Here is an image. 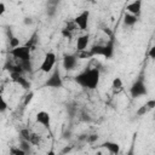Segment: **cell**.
<instances>
[{
	"mask_svg": "<svg viewBox=\"0 0 155 155\" xmlns=\"http://www.w3.org/2000/svg\"><path fill=\"white\" fill-rule=\"evenodd\" d=\"M33 97H34V92H29V93L25 96V98H24V105H28V104L31 102Z\"/></svg>",
	"mask_w": 155,
	"mask_h": 155,
	"instance_id": "cell-23",
	"label": "cell"
},
{
	"mask_svg": "<svg viewBox=\"0 0 155 155\" xmlns=\"http://www.w3.org/2000/svg\"><path fill=\"white\" fill-rule=\"evenodd\" d=\"M10 78H11V80H12L15 84L19 85L22 88H24V90H30L31 84H30V81H29L23 74H16V73H13V74H10Z\"/></svg>",
	"mask_w": 155,
	"mask_h": 155,
	"instance_id": "cell-8",
	"label": "cell"
},
{
	"mask_svg": "<svg viewBox=\"0 0 155 155\" xmlns=\"http://www.w3.org/2000/svg\"><path fill=\"white\" fill-rule=\"evenodd\" d=\"M74 81L85 90H96L101 81V70L98 68H87L79 73Z\"/></svg>",
	"mask_w": 155,
	"mask_h": 155,
	"instance_id": "cell-1",
	"label": "cell"
},
{
	"mask_svg": "<svg viewBox=\"0 0 155 155\" xmlns=\"http://www.w3.org/2000/svg\"><path fill=\"white\" fill-rule=\"evenodd\" d=\"M127 155H134V154H133V149H131V150L128 151V154H127Z\"/></svg>",
	"mask_w": 155,
	"mask_h": 155,
	"instance_id": "cell-28",
	"label": "cell"
},
{
	"mask_svg": "<svg viewBox=\"0 0 155 155\" xmlns=\"http://www.w3.org/2000/svg\"><path fill=\"white\" fill-rule=\"evenodd\" d=\"M144 105L148 108V110H153V109L155 108V99H153V98H151V99H148Z\"/></svg>",
	"mask_w": 155,
	"mask_h": 155,
	"instance_id": "cell-22",
	"label": "cell"
},
{
	"mask_svg": "<svg viewBox=\"0 0 155 155\" xmlns=\"http://www.w3.org/2000/svg\"><path fill=\"white\" fill-rule=\"evenodd\" d=\"M46 155H56V151H54V150H52V149H51V150H48V151H47V153H46Z\"/></svg>",
	"mask_w": 155,
	"mask_h": 155,
	"instance_id": "cell-27",
	"label": "cell"
},
{
	"mask_svg": "<svg viewBox=\"0 0 155 155\" xmlns=\"http://www.w3.org/2000/svg\"><path fill=\"white\" fill-rule=\"evenodd\" d=\"M56 62H57V56L54 52L52 51H48L45 53L44 58H42V62L39 67V70L41 73H45V74H48L51 73L53 69H54V65H56Z\"/></svg>",
	"mask_w": 155,
	"mask_h": 155,
	"instance_id": "cell-4",
	"label": "cell"
},
{
	"mask_svg": "<svg viewBox=\"0 0 155 155\" xmlns=\"http://www.w3.org/2000/svg\"><path fill=\"white\" fill-rule=\"evenodd\" d=\"M86 140H87V143H94V142H97L98 140V134H96V133H93V134H88L87 137H86Z\"/></svg>",
	"mask_w": 155,
	"mask_h": 155,
	"instance_id": "cell-21",
	"label": "cell"
},
{
	"mask_svg": "<svg viewBox=\"0 0 155 155\" xmlns=\"http://www.w3.org/2000/svg\"><path fill=\"white\" fill-rule=\"evenodd\" d=\"M78 57L76 54H64L63 61H62V65L65 70H74L78 65Z\"/></svg>",
	"mask_w": 155,
	"mask_h": 155,
	"instance_id": "cell-9",
	"label": "cell"
},
{
	"mask_svg": "<svg viewBox=\"0 0 155 155\" xmlns=\"http://www.w3.org/2000/svg\"><path fill=\"white\" fill-rule=\"evenodd\" d=\"M5 12H6V6H5V4H4V2H1V1H0V16H2Z\"/></svg>",
	"mask_w": 155,
	"mask_h": 155,
	"instance_id": "cell-25",
	"label": "cell"
},
{
	"mask_svg": "<svg viewBox=\"0 0 155 155\" xmlns=\"http://www.w3.org/2000/svg\"><path fill=\"white\" fill-rule=\"evenodd\" d=\"M137 22H138V17H136L133 15H130L127 12L124 15V24L126 27H133Z\"/></svg>",
	"mask_w": 155,
	"mask_h": 155,
	"instance_id": "cell-14",
	"label": "cell"
},
{
	"mask_svg": "<svg viewBox=\"0 0 155 155\" xmlns=\"http://www.w3.org/2000/svg\"><path fill=\"white\" fill-rule=\"evenodd\" d=\"M90 16L91 12L90 10H82L79 15L75 16V18L73 19V23L75 24L76 28H79L80 30L85 31L88 29V23H90Z\"/></svg>",
	"mask_w": 155,
	"mask_h": 155,
	"instance_id": "cell-6",
	"label": "cell"
},
{
	"mask_svg": "<svg viewBox=\"0 0 155 155\" xmlns=\"http://www.w3.org/2000/svg\"><path fill=\"white\" fill-rule=\"evenodd\" d=\"M10 54L18 61V63L31 61V48L27 45H19L16 48L10 50Z\"/></svg>",
	"mask_w": 155,
	"mask_h": 155,
	"instance_id": "cell-3",
	"label": "cell"
},
{
	"mask_svg": "<svg viewBox=\"0 0 155 155\" xmlns=\"http://www.w3.org/2000/svg\"><path fill=\"white\" fill-rule=\"evenodd\" d=\"M103 57L111 58L114 56V40L113 38H109V40L103 45Z\"/></svg>",
	"mask_w": 155,
	"mask_h": 155,
	"instance_id": "cell-13",
	"label": "cell"
},
{
	"mask_svg": "<svg viewBox=\"0 0 155 155\" xmlns=\"http://www.w3.org/2000/svg\"><path fill=\"white\" fill-rule=\"evenodd\" d=\"M142 0H134V1H131L130 4L126 5V11L127 13L130 15H133L136 17H139L140 13H142Z\"/></svg>",
	"mask_w": 155,
	"mask_h": 155,
	"instance_id": "cell-11",
	"label": "cell"
},
{
	"mask_svg": "<svg viewBox=\"0 0 155 155\" xmlns=\"http://www.w3.org/2000/svg\"><path fill=\"white\" fill-rule=\"evenodd\" d=\"M61 33H62V35H63L65 39H71V38H73V33H71V30H69L68 28H63V29L61 30Z\"/></svg>",
	"mask_w": 155,
	"mask_h": 155,
	"instance_id": "cell-20",
	"label": "cell"
},
{
	"mask_svg": "<svg viewBox=\"0 0 155 155\" xmlns=\"http://www.w3.org/2000/svg\"><path fill=\"white\" fill-rule=\"evenodd\" d=\"M122 86H124V82H122V79H121V78L116 76V78L113 79V81H111V87H113L114 90H116V91H117V90H121Z\"/></svg>",
	"mask_w": 155,
	"mask_h": 155,
	"instance_id": "cell-16",
	"label": "cell"
},
{
	"mask_svg": "<svg viewBox=\"0 0 155 155\" xmlns=\"http://www.w3.org/2000/svg\"><path fill=\"white\" fill-rule=\"evenodd\" d=\"M8 45H10V50H11V48H16V47H18V46L21 45L19 39L16 38V36H10V39H8Z\"/></svg>",
	"mask_w": 155,
	"mask_h": 155,
	"instance_id": "cell-17",
	"label": "cell"
},
{
	"mask_svg": "<svg viewBox=\"0 0 155 155\" xmlns=\"http://www.w3.org/2000/svg\"><path fill=\"white\" fill-rule=\"evenodd\" d=\"M35 122L41 125L44 128L50 130L51 127V114L46 110H40L35 114Z\"/></svg>",
	"mask_w": 155,
	"mask_h": 155,
	"instance_id": "cell-7",
	"label": "cell"
},
{
	"mask_svg": "<svg viewBox=\"0 0 155 155\" xmlns=\"http://www.w3.org/2000/svg\"><path fill=\"white\" fill-rule=\"evenodd\" d=\"M64 86L63 82V78L61 74V70L58 68H54L51 73L50 76L46 79L45 81V87H50V88H62Z\"/></svg>",
	"mask_w": 155,
	"mask_h": 155,
	"instance_id": "cell-5",
	"label": "cell"
},
{
	"mask_svg": "<svg viewBox=\"0 0 155 155\" xmlns=\"http://www.w3.org/2000/svg\"><path fill=\"white\" fill-rule=\"evenodd\" d=\"M90 39H91V35H90L88 33L82 34V35H79L78 39H76V44H75L76 52L86 51V50H87V46H88V44H90Z\"/></svg>",
	"mask_w": 155,
	"mask_h": 155,
	"instance_id": "cell-10",
	"label": "cell"
},
{
	"mask_svg": "<svg viewBox=\"0 0 155 155\" xmlns=\"http://www.w3.org/2000/svg\"><path fill=\"white\" fill-rule=\"evenodd\" d=\"M101 148L107 149L109 151V154H111V155H119L120 151H121V145L117 142H114V140H105V142H103L101 144Z\"/></svg>",
	"mask_w": 155,
	"mask_h": 155,
	"instance_id": "cell-12",
	"label": "cell"
},
{
	"mask_svg": "<svg viewBox=\"0 0 155 155\" xmlns=\"http://www.w3.org/2000/svg\"><path fill=\"white\" fill-rule=\"evenodd\" d=\"M147 94H148L147 84L144 81V78L139 76L131 85V87H130V96L132 98H139V97H143V96H147Z\"/></svg>",
	"mask_w": 155,
	"mask_h": 155,
	"instance_id": "cell-2",
	"label": "cell"
},
{
	"mask_svg": "<svg viewBox=\"0 0 155 155\" xmlns=\"http://www.w3.org/2000/svg\"><path fill=\"white\" fill-rule=\"evenodd\" d=\"M148 56L150 57V59H155V46H151V47L149 48Z\"/></svg>",
	"mask_w": 155,
	"mask_h": 155,
	"instance_id": "cell-24",
	"label": "cell"
},
{
	"mask_svg": "<svg viewBox=\"0 0 155 155\" xmlns=\"http://www.w3.org/2000/svg\"><path fill=\"white\" fill-rule=\"evenodd\" d=\"M148 111H149V110H148V108H147V107H145V105L143 104V105H140V107H139V108L137 109L136 114H137L138 116H144V115H145V114H147Z\"/></svg>",
	"mask_w": 155,
	"mask_h": 155,
	"instance_id": "cell-19",
	"label": "cell"
},
{
	"mask_svg": "<svg viewBox=\"0 0 155 155\" xmlns=\"http://www.w3.org/2000/svg\"><path fill=\"white\" fill-rule=\"evenodd\" d=\"M69 150H70V147H65V148H64V150H63L61 154H62V155H64V154H65L67 151H69Z\"/></svg>",
	"mask_w": 155,
	"mask_h": 155,
	"instance_id": "cell-26",
	"label": "cell"
},
{
	"mask_svg": "<svg viewBox=\"0 0 155 155\" xmlns=\"http://www.w3.org/2000/svg\"><path fill=\"white\" fill-rule=\"evenodd\" d=\"M8 109V104H7V102H6V99H5V97L0 93V113H4V111H6Z\"/></svg>",
	"mask_w": 155,
	"mask_h": 155,
	"instance_id": "cell-18",
	"label": "cell"
},
{
	"mask_svg": "<svg viewBox=\"0 0 155 155\" xmlns=\"http://www.w3.org/2000/svg\"><path fill=\"white\" fill-rule=\"evenodd\" d=\"M10 155H28L19 145H12L10 147Z\"/></svg>",
	"mask_w": 155,
	"mask_h": 155,
	"instance_id": "cell-15",
	"label": "cell"
}]
</instances>
